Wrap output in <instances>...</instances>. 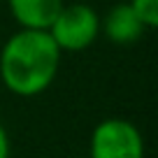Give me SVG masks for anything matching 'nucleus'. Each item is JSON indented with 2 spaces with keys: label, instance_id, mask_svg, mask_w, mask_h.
<instances>
[{
  "label": "nucleus",
  "instance_id": "1",
  "mask_svg": "<svg viewBox=\"0 0 158 158\" xmlns=\"http://www.w3.org/2000/svg\"><path fill=\"white\" fill-rule=\"evenodd\" d=\"M60 56L47 30L19 28L0 49V79L10 93L35 98L54 84Z\"/></svg>",
  "mask_w": 158,
  "mask_h": 158
},
{
  "label": "nucleus",
  "instance_id": "7",
  "mask_svg": "<svg viewBox=\"0 0 158 158\" xmlns=\"http://www.w3.org/2000/svg\"><path fill=\"white\" fill-rule=\"evenodd\" d=\"M0 158H10V135L2 123H0Z\"/></svg>",
  "mask_w": 158,
  "mask_h": 158
},
{
  "label": "nucleus",
  "instance_id": "6",
  "mask_svg": "<svg viewBox=\"0 0 158 158\" xmlns=\"http://www.w3.org/2000/svg\"><path fill=\"white\" fill-rule=\"evenodd\" d=\"M128 5L139 16V21L147 26V30L158 26V0H128Z\"/></svg>",
  "mask_w": 158,
  "mask_h": 158
},
{
  "label": "nucleus",
  "instance_id": "8",
  "mask_svg": "<svg viewBox=\"0 0 158 158\" xmlns=\"http://www.w3.org/2000/svg\"><path fill=\"white\" fill-rule=\"evenodd\" d=\"M86 158H89V156H86Z\"/></svg>",
  "mask_w": 158,
  "mask_h": 158
},
{
  "label": "nucleus",
  "instance_id": "5",
  "mask_svg": "<svg viewBox=\"0 0 158 158\" xmlns=\"http://www.w3.org/2000/svg\"><path fill=\"white\" fill-rule=\"evenodd\" d=\"M7 5L19 28L49 30L65 2L63 0H7Z\"/></svg>",
  "mask_w": 158,
  "mask_h": 158
},
{
  "label": "nucleus",
  "instance_id": "4",
  "mask_svg": "<svg viewBox=\"0 0 158 158\" xmlns=\"http://www.w3.org/2000/svg\"><path fill=\"white\" fill-rule=\"evenodd\" d=\"M100 33H105V37L112 44H133L147 33V26L139 21V16L133 12V7L128 2H118L105 14V19H100Z\"/></svg>",
  "mask_w": 158,
  "mask_h": 158
},
{
  "label": "nucleus",
  "instance_id": "3",
  "mask_svg": "<svg viewBox=\"0 0 158 158\" xmlns=\"http://www.w3.org/2000/svg\"><path fill=\"white\" fill-rule=\"evenodd\" d=\"M89 158H144V137L128 118H105L91 133Z\"/></svg>",
  "mask_w": 158,
  "mask_h": 158
},
{
  "label": "nucleus",
  "instance_id": "9",
  "mask_svg": "<svg viewBox=\"0 0 158 158\" xmlns=\"http://www.w3.org/2000/svg\"><path fill=\"white\" fill-rule=\"evenodd\" d=\"M10 158H12V156H10Z\"/></svg>",
  "mask_w": 158,
  "mask_h": 158
},
{
  "label": "nucleus",
  "instance_id": "2",
  "mask_svg": "<svg viewBox=\"0 0 158 158\" xmlns=\"http://www.w3.org/2000/svg\"><path fill=\"white\" fill-rule=\"evenodd\" d=\"M56 47L63 51H84L93 44L100 35V14L91 5L72 2L63 5L58 16L54 19L51 28L47 30Z\"/></svg>",
  "mask_w": 158,
  "mask_h": 158
}]
</instances>
